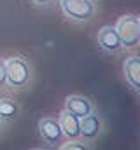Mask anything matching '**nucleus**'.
<instances>
[{
  "label": "nucleus",
  "mask_w": 140,
  "mask_h": 150,
  "mask_svg": "<svg viewBox=\"0 0 140 150\" xmlns=\"http://www.w3.org/2000/svg\"><path fill=\"white\" fill-rule=\"evenodd\" d=\"M5 84V61L0 59V87Z\"/></svg>",
  "instance_id": "obj_11"
},
{
  "label": "nucleus",
  "mask_w": 140,
  "mask_h": 150,
  "mask_svg": "<svg viewBox=\"0 0 140 150\" xmlns=\"http://www.w3.org/2000/svg\"><path fill=\"white\" fill-rule=\"evenodd\" d=\"M117 33L121 38V44L126 47L137 45L140 40V21L137 16H124L117 23Z\"/></svg>",
  "instance_id": "obj_1"
},
{
  "label": "nucleus",
  "mask_w": 140,
  "mask_h": 150,
  "mask_svg": "<svg viewBox=\"0 0 140 150\" xmlns=\"http://www.w3.org/2000/svg\"><path fill=\"white\" fill-rule=\"evenodd\" d=\"M18 112L14 101L11 100H0V117L2 119H12Z\"/></svg>",
  "instance_id": "obj_10"
},
{
  "label": "nucleus",
  "mask_w": 140,
  "mask_h": 150,
  "mask_svg": "<svg viewBox=\"0 0 140 150\" xmlns=\"http://www.w3.org/2000/svg\"><path fill=\"white\" fill-rule=\"evenodd\" d=\"M65 105H67V110L70 113H74V115H77L79 119H82L84 115L91 113V103L86 98H82V96H69Z\"/></svg>",
  "instance_id": "obj_7"
},
{
  "label": "nucleus",
  "mask_w": 140,
  "mask_h": 150,
  "mask_svg": "<svg viewBox=\"0 0 140 150\" xmlns=\"http://www.w3.org/2000/svg\"><path fill=\"white\" fill-rule=\"evenodd\" d=\"M84 147L82 145H75V143H70V145H65L63 150H82Z\"/></svg>",
  "instance_id": "obj_12"
},
{
  "label": "nucleus",
  "mask_w": 140,
  "mask_h": 150,
  "mask_svg": "<svg viewBox=\"0 0 140 150\" xmlns=\"http://www.w3.org/2000/svg\"><path fill=\"white\" fill-rule=\"evenodd\" d=\"M124 74H126L128 82L135 89H139L140 87V59H139V56H131V58L126 59V63H124Z\"/></svg>",
  "instance_id": "obj_9"
},
{
  "label": "nucleus",
  "mask_w": 140,
  "mask_h": 150,
  "mask_svg": "<svg viewBox=\"0 0 140 150\" xmlns=\"http://www.w3.org/2000/svg\"><path fill=\"white\" fill-rule=\"evenodd\" d=\"M100 127H102V124H100V119H98L96 115L88 113V115L82 117V120H79V131H81V134H82L84 138H88V140L95 138V136L100 133Z\"/></svg>",
  "instance_id": "obj_6"
},
{
  "label": "nucleus",
  "mask_w": 140,
  "mask_h": 150,
  "mask_svg": "<svg viewBox=\"0 0 140 150\" xmlns=\"http://www.w3.org/2000/svg\"><path fill=\"white\" fill-rule=\"evenodd\" d=\"M60 127L61 131L69 136V138H77L81 136V131H79V117L70 113L69 110L61 113V120H60Z\"/></svg>",
  "instance_id": "obj_8"
},
{
  "label": "nucleus",
  "mask_w": 140,
  "mask_h": 150,
  "mask_svg": "<svg viewBox=\"0 0 140 150\" xmlns=\"http://www.w3.org/2000/svg\"><path fill=\"white\" fill-rule=\"evenodd\" d=\"M98 44L109 52H117L123 47L117 30L112 28V26H105L98 32Z\"/></svg>",
  "instance_id": "obj_5"
},
{
  "label": "nucleus",
  "mask_w": 140,
  "mask_h": 150,
  "mask_svg": "<svg viewBox=\"0 0 140 150\" xmlns=\"http://www.w3.org/2000/svg\"><path fill=\"white\" fill-rule=\"evenodd\" d=\"M39 131H40L42 138L51 145L58 143L61 134H63V131L60 127V122H56L54 119H40L39 120Z\"/></svg>",
  "instance_id": "obj_4"
},
{
  "label": "nucleus",
  "mask_w": 140,
  "mask_h": 150,
  "mask_svg": "<svg viewBox=\"0 0 140 150\" xmlns=\"http://www.w3.org/2000/svg\"><path fill=\"white\" fill-rule=\"evenodd\" d=\"M35 4H40V5H42V4H47V2H51V0H34Z\"/></svg>",
  "instance_id": "obj_13"
},
{
  "label": "nucleus",
  "mask_w": 140,
  "mask_h": 150,
  "mask_svg": "<svg viewBox=\"0 0 140 150\" xmlns=\"http://www.w3.org/2000/svg\"><path fill=\"white\" fill-rule=\"evenodd\" d=\"M28 65L23 59L12 58L5 63V80L12 87H23L28 82Z\"/></svg>",
  "instance_id": "obj_2"
},
{
  "label": "nucleus",
  "mask_w": 140,
  "mask_h": 150,
  "mask_svg": "<svg viewBox=\"0 0 140 150\" xmlns=\"http://www.w3.org/2000/svg\"><path fill=\"white\" fill-rule=\"evenodd\" d=\"M61 7H63V12L67 16L79 19V21L91 19V16L95 12L93 4L89 0H61Z\"/></svg>",
  "instance_id": "obj_3"
}]
</instances>
